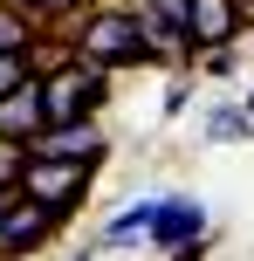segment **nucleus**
Returning <instances> with one entry per match:
<instances>
[{"label":"nucleus","mask_w":254,"mask_h":261,"mask_svg":"<svg viewBox=\"0 0 254 261\" xmlns=\"http://www.w3.org/2000/svg\"><path fill=\"white\" fill-rule=\"evenodd\" d=\"M69 48L76 62L103 69V76H117V69H145L151 62V41H145V21H137L131 7H82L76 21H69Z\"/></svg>","instance_id":"obj_1"},{"label":"nucleus","mask_w":254,"mask_h":261,"mask_svg":"<svg viewBox=\"0 0 254 261\" xmlns=\"http://www.w3.org/2000/svg\"><path fill=\"white\" fill-rule=\"evenodd\" d=\"M35 96H41V117L48 124H96V110L110 103V76L76 62V55H55V62L35 69Z\"/></svg>","instance_id":"obj_2"},{"label":"nucleus","mask_w":254,"mask_h":261,"mask_svg":"<svg viewBox=\"0 0 254 261\" xmlns=\"http://www.w3.org/2000/svg\"><path fill=\"white\" fill-rule=\"evenodd\" d=\"M103 165H69V158H27L21 165V179H14V193L27 199V206H41V213H55V220H69V213L90 199V179Z\"/></svg>","instance_id":"obj_3"},{"label":"nucleus","mask_w":254,"mask_h":261,"mask_svg":"<svg viewBox=\"0 0 254 261\" xmlns=\"http://www.w3.org/2000/svg\"><path fill=\"white\" fill-rule=\"evenodd\" d=\"M27 158H69V165H103V158H110V138H103L96 124H48V130H35Z\"/></svg>","instance_id":"obj_4"},{"label":"nucleus","mask_w":254,"mask_h":261,"mask_svg":"<svg viewBox=\"0 0 254 261\" xmlns=\"http://www.w3.org/2000/svg\"><path fill=\"white\" fill-rule=\"evenodd\" d=\"M55 227H62V220H55V213L27 206V199L14 193V206L0 213V261H27L35 248H48V241H55Z\"/></svg>","instance_id":"obj_5"},{"label":"nucleus","mask_w":254,"mask_h":261,"mask_svg":"<svg viewBox=\"0 0 254 261\" xmlns=\"http://www.w3.org/2000/svg\"><path fill=\"white\" fill-rule=\"evenodd\" d=\"M241 21H247L241 0H186V41H192V55L200 48H227V41L241 35Z\"/></svg>","instance_id":"obj_6"},{"label":"nucleus","mask_w":254,"mask_h":261,"mask_svg":"<svg viewBox=\"0 0 254 261\" xmlns=\"http://www.w3.org/2000/svg\"><path fill=\"white\" fill-rule=\"evenodd\" d=\"M145 241H151V248H165V254L186 248V241H206V206H200V199H186V193H179V199H158Z\"/></svg>","instance_id":"obj_7"},{"label":"nucleus","mask_w":254,"mask_h":261,"mask_svg":"<svg viewBox=\"0 0 254 261\" xmlns=\"http://www.w3.org/2000/svg\"><path fill=\"white\" fill-rule=\"evenodd\" d=\"M41 124H48V117H41L35 76H27L21 90H7V96H0V138H7V144H35V130H41Z\"/></svg>","instance_id":"obj_8"},{"label":"nucleus","mask_w":254,"mask_h":261,"mask_svg":"<svg viewBox=\"0 0 254 261\" xmlns=\"http://www.w3.org/2000/svg\"><path fill=\"white\" fill-rule=\"evenodd\" d=\"M35 41H41V28L27 21L21 7H7V0H0V55H35Z\"/></svg>","instance_id":"obj_9"},{"label":"nucleus","mask_w":254,"mask_h":261,"mask_svg":"<svg viewBox=\"0 0 254 261\" xmlns=\"http://www.w3.org/2000/svg\"><path fill=\"white\" fill-rule=\"evenodd\" d=\"M151 206H158V199H137L131 213H117V220L103 227V241H110V248H124V241H145V234H151Z\"/></svg>","instance_id":"obj_10"},{"label":"nucleus","mask_w":254,"mask_h":261,"mask_svg":"<svg viewBox=\"0 0 254 261\" xmlns=\"http://www.w3.org/2000/svg\"><path fill=\"white\" fill-rule=\"evenodd\" d=\"M206 138H213V144H234V138H247V117H241V110H206Z\"/></svg>","instance_id":"obj_11"},{"label":"nucleus","mask_w":254,"mask_h":261,"mask_svg":"<svg viewBox=\"0 0 254 261\" xmlns=\"http://www.w3.org/2000/svg\"><path fill=\"white\" fill-rule=\"evenodd\" d=\"M35 69H41V55H0V96H7V90H21Z\"/></svg>","instance_id":"obj_12"},{"label":"nucleus","mask_w":254,"mask_h":261,"mask_svg":"<svg viewBox=\"0 0 254 261\" xmlns=\"http://www.w3.org/2000/svg\"><path fill=\"white\" fill-rule=\"evenodd\" d=\"M21 165H27V144H7V138H0V193H14Z\"/></svg>","instance_id":"obj_13"},{"label":"nucleus","mask_w":254,"mask_h":261,"mask_svg":"<svg viewBox=\"0 0 254 261\" xmlns=\"http://www.w3.org/2000/svg\"><path fill=\"white\" fill-rule=\"evenodd\" d=\"M131 14H158V21H179L186 28V0H124Z\"/></svg>","instance_id":"obj_14"},{"label":"nucleus","mask_w":254,"mask_h":261,"mask_svg":"<svg viewBox=\"0 0 254 261\" xmlns=\"http://www.w3.org/2000/svg\"><path fill=\"white\" fill-rule=\"evenodd\" d=\"M192 62H200L206 76H234V48H200Z\"/></svg>","instance_id":"obj_15"},{"label":"nucleus","mask_w":254,"mask_h":261,"mask_svg":"<svg viewBox=\"0 0 254 261\" xmlns=\"http://www.w3.org/2000/svg\"><path fill=\"white\" fill-rule=\"evenodd\" d=\"M7 7H21L35 28H48V21H55V0H7Z\"/></svg>","instance_id":"obj_16"},{"label":"nucleus","mask_w":254,"mask_h":261,"mask_svg":"<svg viewBox=\"0 0 254 261\" xmlns=\"http://www.w3.org/2000/svg\"><path fill=\"white\" fill-rule=\"evenodd\" d=\"M200 254H206V241H186V248H172L165 261H200Z\"/></svg>","instance_id":"obj_17"},{"label":"nucleus","mask_w":254,"mask_h":261,"mask_svg":"<svg viewBox=\"0 0 254 261\" xmlns=\"http://www.w3.org/2000/svg\"><path fill=\"white\" fill-rule=\"evenodd\" d=\"M82 7H96V0H55V21H62V14H82Z\"/></svg>","instance_id":"obj_18"},{"label":"nucleus","mask_w":254,"mask_h":261,"mask_svg":"<svg viewBox=\"0 0 254 261\" xmlns=\"http://www.w3.org/2000/svg\"><path fill=\"white\" fill-rule=\"evenodd\" d=\"M241 117H247V130H254V96H247V110H241Z\"/></svg>","instance_id":"obj_19"},{"label":"nucleus","mask_w":254,"mask_h":261,"mask_svg":"<svg viewBox=\"0 0 254 261\" xmlns=\"http://www.w3.org/2000/svg\"><path fill=\"white\" fill-rule=\"evenodd\" d=\"M7 206H14V193H0V213H7Z\"/></svg>","instance_id":"obj_20"},{"label":"nucleus","mask_w":254,"mask_h":261,"mask_svg":"<svg viewBox=\"0 0 254 261\" xmlns=\"http://www.w3.org/2000/svg\"><path fill=\"white\" fill-rule=\"evenodd\" d=\"M241 7H247V14H254V0H241Z\"/></svg>","instance_id":"obj_21"},{"label":"nucleus","mask_w":254,"mask_h":261,"mask_svg":"<svg viewBox=\"0 0 254 261\" xmlns=\"http://www.w3.org/2000/svg\"><path fill=\"white\" fill-rule=\"evenodd\" d=\"M82 261H90V254H82Z\"/></svg>","instance_id":"obj_22"}]
</instances>
